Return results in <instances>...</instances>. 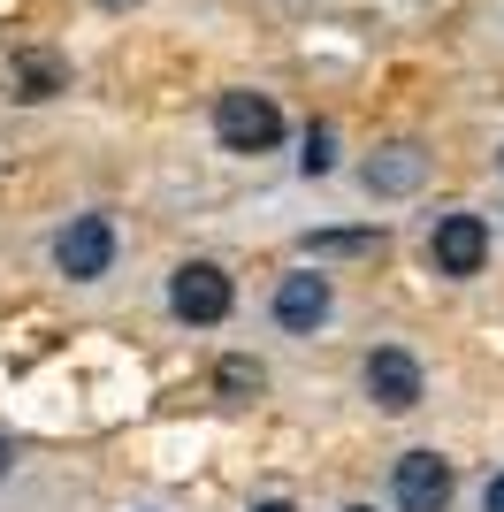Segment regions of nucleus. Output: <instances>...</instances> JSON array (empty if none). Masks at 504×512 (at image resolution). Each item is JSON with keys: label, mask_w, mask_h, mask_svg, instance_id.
I'll use <instances>...</instances> for the list:
<instances>
[{"label": "nucleus", "mask_w": 504, "mask_h": 512, "mask_svg": "<svg viewBox=\"0 0 504 512\" xmlns=\"http://www.w3.org/2000/svg\"><path fill=\"white\" fill-rule=\"evenodd\" d=\"M298 161H306V176H329L336 169V138H329V130H306V153H298Z\"/></svg>", "instance_id": "obj_12"}, {"label": "nucleus", "mask_w": 504, "mask_h": 512, "mask_svg": "<svg viewBox=\"0 0 504 512\" xmlns=\"http://www.w3.org/2000/svg\"><path fill=\"white\" fill-rule=\"evenodd\" d=\"M367 398H375L382 413H413L420 398H428V383H420V360L413 352H398V344H382V352H367Z\"/></svg>", "instance_id": "obj_5"}, {"label": "nucleus", "mask_w": 504, "mask_h": 512, "mask_svg": "<svg viewBox=\"0 0 504 512\" xmlns=\"http://www.w3.org/2000/svg\"><path fill=\"white\" fill-rule=\"evenodd\" d=\"M214 138H222L230 153H275L283 146V107H275L268 92L237 85V92L214 100Z\"/></svg>", "instance_id": "obj_1"}, {"label": "nucleus", "mask_w": 504, "mask_h": 512, "mask_svg": "<svg viewBox=\"0 0 504 512\" xmlns=\"http://www.w3.org/2000/svg\"><path fill=\"white\" fill-rule=\"evenodd\" d=\"M107 8H123V0H107Z\"/></svg>", "instance_id": "obj_17"}, {"label": "nucleus", "mask_w": 504, "mask_h": 512, "mask_svg": "<svg viewBox=\"0 0 504 512\" xmlns=\"http://www.w3.org/2000/svg\"><path fill=\"white\" fill-rule=\"evenodd\" d=\"M107 260H115V222H107V214H77V222L54 237V268H62L69 283H100Z\"/></svg>", "instance_id": "obj_3"}, {"label": "nucleus", "mask_w": 504, "mask_h": 512, "mask_svg": "<svg viewBox=\"0 0 504 512\" xmlns=\"http://www.w3.org/2000/svg\"><path fill=\"white\" fill-rule=\"evenodd\" d=\"M482 512H504V474H489V490H482Z\"/></svg>", "instance_id": "obj_13"}, {"label": "nucleus", "mask_w": 504, "mask_h": 512, "mask_svg": "<svg viewBox=\"0 0 504 512\" xmlns=\"http://www.w3.org/2000/svg\"><path fill=\"white\" fill-rule=\"evenodd\" d=\"M329 306H336V299H329V276H314V268L275 283V321H283L291 337H314L321 321H329Z\"/></svg>", "instance_id": "obj_7"}, {"label": "nucleus", "mask_w": 504, "mask_h": 512, "mask_svg": "<svg viewBox=\"0 0 504 512\" xmlns=\"http://www.w3.org/2000/svg\"><path fill=\"white\" fill-rule=\"evenodd\" d=\"M62 85H69V62H62V54H46V46L16 54V100H54Z\"/></svg>", "instance_id": "obj_9"}, {"label": "nucleus", "mask_w": 504, "mask_h": 512, "mask_svg": "<svg viewBox=\"0 0 504 512\" xmlns=\"http://www.w3.org/2000/svg\"><path fill=\"white\" fill-rule=\"evenodd\" d=\"M420 169H428L420 146H382L375 161H367V192H375V199H405L420 184Z\"/></svg>", "instance_id": "obj_8"}, {"label": "nucleus", "mask_w": 504, "mask_h": 512, "mask_svg": "<svg viewBox=\"0 0 504 512\" xmlns=\"http://www.w3.org/2000/svg\"><path fill=\"white\" fill-rule=\"evenodd\" d=\"M497 161H504V153H497Z\"/></svg>", "instance_id": "obj_18"}, {"label": "nucleus", "mask_w": 504, "mask_h": 512, "mask_svg": "<svg viewBox=\"0 0 504 512\" xmlns=\"http://www.w3.org/2000/svg\"><path fill=\"white\" fill-rule=\"evenodd\" d=\"M489 260V222L482 214H443L436 230H428V268L436 276H474Z\"/></svg>", "instance_id": "obj_4"}, {"label": "nucleus", "mask_w": 504, "mask_h": 512, "mask_svg": "<svg viewBox=\"0 0 504 512\" xmlns=\"http://www.w3.org/2000/svg\"><path fill=\"white\" fill-rule=\"evenodd\" d=\"M306 253L314 260H367V253H382V230H314Z\"/></svg>", "instance_id": "obj_10"}, {"label": "nucleus", "mask_w": 504, "mask_h": 512, "mask_svg": "<svg viewBox=\"0 0 504 512\" xmlns=\"http://www.w3.org/2000/svg\"><path fill=\"white\" fill-rule=\"evenodd\" d=\"M390 490H398L405 512H443L451 490H459V474H451V459H436V451H405L398 474H390Z\"/></svg>", "instance_id": "obj_6"}, {"label": "nucleus", "mask_w": 504, "mask_h": 512, "mask_svg": "<svg viewBox=\"0 0 504 512\" xmlns=\"http://www.w3.org/2000/svg\"><path fill=\"white\" fill-rule=\"evenodd\" d=\"M8 459H16V451H8V444H0V474H8Z\"/></svg>", "instance_id": "obj_15"}, {"label": "nucleus", "mask_w": 504, "mask_h": 512, "mask_svg": "<svg viewBox=\"0 0 504 512\" xmlns=\"http://www.w3.org/2000/svg\"><path fill=\"white\" fill-rule=\"evenodd\" d=\"M260 383H268V375H260V360H245V352H230V360L214 367V390H222V398H260Z\"/></svg>", "instance_id": "obj_11"}, {"label": "nucleus", "mask_w": 504, "mask_h": 512, "mask_svg": "<svg viewBox=\"0 0 504 512\" xmlns=\"http://www.w3.org/2000/svg\"><path fill=\"white\" fill-rule=\"evenodd\" d=\"M252 512H298V505H283V497H268V505H252Z\"/></svg>", "instance_id": "obj_14"}, {"label": "nucleus", "mask_w": 504, "mask_h": 512, "mask_svg": "<svg viewBox=\"0 0 504 512\" xmlns=\"http://www.w3.org/2000/svg\"><path fill=\"white\" fill-rule=\"evenodd\" d=\"M344 512H375V505H344Z\"/></svg>", "instance_id": "obj_16"}, {"label": "nucleus", "mask_w": 504, "mask_h": 512, "mask_svg": "<svg viewBox=\"0 0 504 512\" xmlns=\"http://www.w3.org/2000/svg\"><path fill=\"white\" fill-rule=\"evenodd\" d=\"M230 276L214 268V260H184L176 268V283H168V306H176V321H191V329H214V321H230Z\"/></svg>", "instance_id": "obj_2"}]
</instances>
